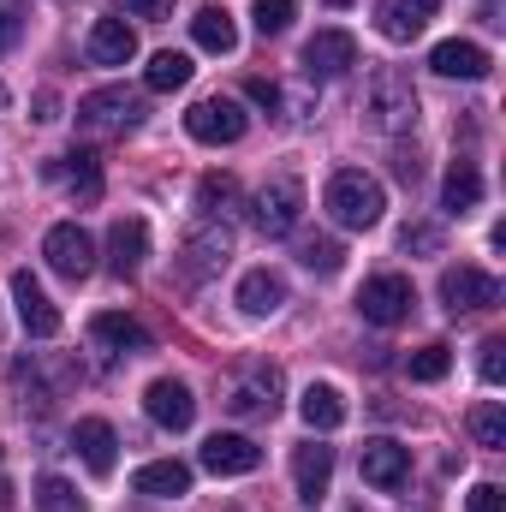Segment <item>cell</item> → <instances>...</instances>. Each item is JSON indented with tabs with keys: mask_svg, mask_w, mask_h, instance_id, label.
I'll use <instances>...</instances> for the list:
<instances>
[{
	"mask_svg": "<svg viewBox=\"0 0 506 512\" xmlns=\"http://www.w3.org/2000/svg\"><path fill=\"white\" fill-rule=\"evenodd\" d=\"M251 102H262V108H280V90H274L268 78H251Z\"/></svg>",
	"mask_w": 506,
	"mask_h": 512,
	"instance_id": "40",
	"label": "cell"
},
{
	"mask_svg": "<svg viewBox=\"0 0 506 512\" xmlns=\"http://www.w3.org/2000/svg\"><path fill=\"white\" fill-rule=\"evenodd\" d=\"M441 12V0H381L376 6V24L387 42H417L429 30V18Z\"/></svg>",
	"mask_w": 506,
	"mask_h": 512,
	"instance_id": "15",
	"label": "cell"
},
{
	"mask_svg": "<svg viewBox=\"0 0 506 512\" xmlns=\"http://www.w3.org/2000/svg\"><path fill=\"white\" fill-rule=\"evenodd\" d=\"M18 30H24V24H18V18H12V12H6V6H0V54H6V48H12V42H18Z\"/></svg>",
	"mask_w": 506,
	"mask_h": 512,
	"instance_id": "41",
	"label": "cell"
},
{
	"mask_svg": "<svg viewBox=\"0 0 506 512\" xmlns=\"http://www.w3.org/2000/svg\"><path fill=\"white\" fill-rule=\"evenodd\" d=\"M227 256H233V233H227V221H209V215H203V227L185 239V262H191V274H215Z\"/></svg>",
	"mask_w": 506,
	"mask_h": 512,
	"instance_id": "22",
	"label": "cell"
},
{
	"mask_svg": "<svg viewBox=\"0 0 506 512\" xmlns=\"http://www.w3.org/2000/svg\"><path fill=\"white\" fill-rule=\"evenodd\" d=\"M429 66L441 72V78H465V84H477V78H489V48H477V42H435V54H429Z\"/></svg>",
	"mask_w": 506,
	"mask_h": 512,
	"instance_id": "21",
	"label": "cell"
},
{
	"mask_svg": "<svg viewBox=\"0 0 506 512\" xmlns=\"http://www.w3.org/2000/svg\"><path fill=\"white\" fill-rule=\"evenodd\" d=\"M441 304H447L453 316H465V310H495V304H501V280L483 274V268H471V262H459V268L441 274Z\"/></svg>",
	"mask_w": 506,
	"mask_h": 512,
	"instance_id": "9",
	"label": "cell"
},
{
	"mask_svg": "<svg viewBox=\"0 0 506 512\" xmlns=\"http://www.w3.org/2000/svg\"><path fill=\"white\" fill-rule=\"evenodd\" d=\"M36 507L42 512H90L84 507V495H78L66 477H42V483H36Z\"/></svg>",
	"mask_w": 506,
	"mask_h": 512,
	"instance_id": "33",
	"label": "cell"
},
{
	"mask_svg": "<svg viewBox=\"0 0 506 512\" xmlns=\"http://www.w3.org/2000/svg\"><path fill=\"white\" fill-rule=\"evenodd\" d=\"M251 221H256L262 239H286V233H298V221H304V185H298L292 173L268 179V185L251 197Z\"/></svg>",
	"mask_w": 506,
	"mask_h": 512,
	"instance_id": "4",
	"label": "cell"
},
{
	"mask_svg": "<svg viewBox=\"0 0 506 512\" xmlns=\"http://www.w3.org/2000/svg\"><path fill=\"white\" fill-rule=\"evenodd\" d=\"M0 102H6V90H0Z\"/></svg>",
	"mask_w": 506,
	"mask_h": 512,
	"instance_id": "46",
	"label": "cell"
},
{
	"mask_svg": "<svg viewBox=\"0 0 506 512\" xmlns=\"http://www.w3.org/2000/svg\"><path fill=\"white\" fill-rule=\"evenodd\" d=\"M441 227H429V221H411L405 233H399V251H411V256H441Z\"/></svg>",
	"mask_w": 506,
	"mask_h": 512,
	"instance_id": "36",
	"label": "cell"
},
{
	"mask_svg": "<svg viewBox=\"0 0 506 512\" xmlns=\"http://www.w3.org/2000/svg\"><path fill=\"white\" fill-rule=\"evenodd\" d=\"M12 304H18V322H24L30 340H54V334H60V310H54V298L42 292V280H36L30 268L12 274Z\"/></svg>",
	"mask_w": 506,
	"mask_h": 512,
	"instance_id": "10",
	"label": "cell"
},
{
	"mask_svg": "<svg viewBox=\"0 0 506 512\" xmlns=\"http://www.w3.org/2000/svg\"><path fill=\"white\" fill-rule=\"evenodd\" d=\"M251 24L262 36H280L292 24V0H251Z\"/></svg>",
	"mask_w": 506,
	"mask_h": 512,
	"instance_id": "35",
	"label": "cell"
},
{
	"mask_svg": "<svg viewBox=\"0 0 506 512\" xmlns=\"http://www.w3.org/2000/svg\"><path fill=\"white\" fill-rule=\"evenodd\" d=\"M417 84L399 72V66H381L376 78H370V90H364V114H370V126L381 137H399V131L417 126Z\"/></svg>",
	"mask_w": 506,
	"mask_h": 512,
	"instance_id": "3",
	"label": "cell"
},
{
	"mask_svg": "<svg viewBox=\"0 0 506 512\" xmlns=\"http://www.w3.org/2000/svg\"><path fill=\"white\" fill-rule=\"evenodd\" d=\"M191 54H173V48H161L149 66H143V90H155V96H167V90H185L191 84Z\"/></svg>",
	"mask_w": 506,
	"mask_h": 512,
	"instance_id": "29",
	"label": "cell"
},
{
	"mask_svg": "<svg viewBox=\"0 0 506 512\" xmlns=\"http://www.w3.org/2000/svg\"><path fill=\"white\" fill-rule=\"evenodd\" d=\"M411 304H417V292H411L405 274H376V280H364V292H358V310H364V322H376V328H399V322L411 316Z\"/></svg>",
	"mask_w": 506,
	"mask_h": 512,
	"instance_id": "8",
	"label": "cell"
},
{
	"mask_svg": "<svg viewBox=\"0 0 506 512\" xmlns=\"http://www.w3.org/2000/svg\"><path fill=\"white\" fill-rule=\"evenodd\" d=\"M471 512H506L501 483H477V489H471Z\"/></svg>",
	"mask_w": 506,
	"mask_h": 512,
	"instance_id": "38",
	"label": "cell"
},
{
	"mask_svg": "<svg viewBox=\"0 0 506 512\" xmlns=\"http://www.w3.org/2000/svg\"><path fill=\"white\" fill-rule=\"evenodd\" d=\"M477 203H483V173H477V161H453L447 179H441V209H447V215H471Z\"/></svg>",
	"mask_w": 506,
	"mask_h": 512,
	"instance_id": "25",
	"label": "cell"
},
{
	"mask_svg": "<svg viewBox=\"0 0 506 512\" xmlns=\"http://www.w3.org/2000/svg\"><path fill=\"white\" fill-rule=\"evenodd\" d=\"M280 399H286V376H280V364H268V358H251V364H239L227 387H221V405L239 417V423H268V417H280Z\"/></svg>",
	"mask_w": 506,
	"mask_h": 512,
	"instance_id": "1",
	"label": "cell"
},
{
	"mask_svg": "<svg viewBox=\"0 0 506 512\" xmlns=\"http://www.w3.org/2000/svg\"><path fill=\"white\" fill-rule=\"evenodd\" d=\"M298 262H304L310 274H340L346 251H340V239H328V233H304V239H298Z\"/></svg>",
	"mask_w": 506,
	"mask_h": 512,
	"instance_id": "31",
	"label": "cell"
},
{
	"mask_svg": "<svg viewBox=\"0 0 506 512\" xmlns=\"http://www.w3.org/2000/svg\"><path fill=\"white\" fill-rule=\"evenodd\" d=\"M42 256H48V268H54L60 280H90V268H96V239H90L78 221H60V227H48Z\"/></svg>",
	"mask_w": 506,
	"mask_h": 512,
	"instance_id": "7",
	"label": "cell"
},
{
	"mask_svg": "<svg viewBox=\"0 0 506 512\" xmlns=\"http://www.w3.org/2000/svg\"><path fill=\"white\" fill-rule=\"evenodd\" d=\"M280 304H286V274L251 268V274L239 280V310H245V316H274Z\"/></svg>",
	"mask_w": 506,
	"mask_h": 512,
	"instance_id": "24",
	"label": "cell"
},
{
	"mask_svg": "<svg viewBox=\"0 0 506 512\" xmlns=\"http://www.w3.org/2000/svg\"><path fill=\"white\" fill-rule=\"evenodd\" d=\"M298 417H304V423H310L316 435L340 429V423H346V399H340V387L310 382V387H304V399H298Z\"/></svg>",
	"mask_w": 506,
	"mask_h": 512,
	"instance_id": "27",
	"label": "cell"
},
{
	"mask_svg": "<svg viewBox=\"0 0 506 512\" xmlns=\"http://www.w3.org/2000/svg\"><path fill=\"white\" fill-rule=\"evenodd\" d=\"M12 507V483H0V512Z\"/></svg>",
	"mask_w": 506,
	"mask_h": 512,
	"instance_id": "44",
	"label": "cell"
},
{
	"mask_svg": "<svg viewBox=\"0 0 506 512\" xmlns=\"http://www.w3.org/2000/svg\"><path fill=\"white\" fill-rule=\"evenodd\" d=\"M131 489L149 495V501H179V495H191V465H179V459H149V465H137Z\"/></svg>",
	"mask_w": 506,
	"mask_h": 512,
	"instance_id": "19",
	"label": "cell"
},
{
	"mask_svg": "<svg viewBox=\"0 0 506 512\" xmlns=\"http://www.w3.org/2000/svg\"><path fill=\"white\" fill-rule=\"evenodd\" d=\"M48 179H60L78 203H96L102 197V161L90 149H72V155H54L48 161Z\"/></svg>",
	"mask_w": 506,
	"mask_h": 512,
	"instance_id": "17",
	"label": "cell"
},
{
	"mask_svg": "<svg viewBox=\"0 0 506 512\" xmlns=\"http://www.w3.org/2000/svg\"><path fill=\"white\" fill-rule=\"evenodd\" d=\"M405 370H411V382H441L447 370H453V352L435 340V346H423V352H411L405 358Z\"/></svg>",
	"mask_w": 506,
	"mask_h": 512,
	"instance_id": "34",
	"label": "cell"
},
{
	"mask_svg": "<svg viewBox=\"0 0 506 512\" xmlns=\"http://www.w3.org/2000/svg\"><path fill=\"white\" fill-rule=\"evenodd\" d=\"M197 209H203L209 221H227V215L239 209V185H233V173H203V179H197Z\"/></svg>",
	"mask_w": 506,
	"mask_h": 512,
	"instance_id": "30",
	"label": "cell"
},
{
	"mask_svg": "<svg viewBox=\"0 0 506 512\" xmlns=\"http://www.w3.org/2000/svg\"><path fill=\"white\" fill-rule=\"evenodd\" d=\"M131 18H167L173 12V0H126Z\"/></svg>",
	"mask_w": 506,
	"mask_h": 512,
	"instance_id": "39",
	"label": "cell"
},
{
	"mask_svg": "<svg viewBox=\"0 0 506 512\" xmlns=\"http://www.w3.org/2000/svg\"><path fill=\"white\" fill-rule=\"evenodd\" d=\"M143 411H149V423H161V429H191V417H197V399H191V387L173 382V376H161V382H149L143 393Z\"/></svg>",
	"mask_w": 506,
	"mask_h": 512,
	"instance_id": "13",
	"label": "cell"
},
{
	"mask_svg": "<svg viewBox=\"0 0 506 512\" xmlns=\"http://www.w3.org/2000/svg\"><path fill=\"white\" fill-rule=\"evenodd\" d=\"M251 126V114L233 102V96H203L191 114H185V131L197 137V143H209V149H221V143H239Z\"/></svg>",
	"mask_w": 506,
	"mask_h": 512,
	"instance_id": "6",
	"label": "cell"
},
{
	"mask_svg": "<svg viewBox=\"0 0 506 512\" xmlns=\"http://www.w3.org/2000/svg\"><path fill=\"white\" fill-rule=\"evenodd\" d=\"M256 465H262V447L251 435H209L203 441V471H215V477H251Z\"/></svg>",
	"mask_w": 506,
	"mask_h": 512,
	"instance_id": "14",
	"label": "cell"
},
{
	"mask_svg": "<svg viewBox=\"0 0 506 512\" xmlns=\"http://www.w3.org/2000/svg\"><path fill=\"white\" fill-rule=\"evenodd\" d=\"M328 6H352V0H328Z\"/></svg>",
	"mask_w": 506,
	"mask_h": 512,
	"instance_id": "45",
	"label": "cell"
},
{
	"mask_svg": "<svg viewBox=\"0 0 506 512\" xmlns=\"http://www.w3.org/2000/svg\"><path fill=\"white\" fill-rule=\"evenodd\" d=\"M477 370H483V382H489V387L506 382V340H483V358H477Z\"/></svg>",
	"mask_w": 506,
	"mask_h": 512,
	"instance_id": "37",
	"label": "cell"
},
{
	"mask_svg": "<svg viewBox=\"0 0 506 512\" xmlns=\"http://www.w3.org/2000/svg\"><path fill=\"white\" fill-rule=\"evenodd\" d=\"M191 36H197L203 54H233V48H239V24H233L227 6H203V12L191 18Z\"/></svg>",
	"mask_w": 506,
	"mask_h": 512,
	"instance_id": "28",
	"label": "cell"
},
{
	"mask_svg": "<svg viewBox=\"0 0 506 512\" xmlns=\"http://www.w3.org/2000/svg\"><path fill=\"white\" fill-rule=\"evenodd\" d=\"M78 126L90 131H137L143 126V96L126 84H108V90H90L78 102Z\"/></svg>",
	"mask_w": 506,
	"mask_h": 512,
	"instance_id": "5",
	"label": "cell"
},
{
	"mask_svg": "<svg viewBox=\"0 0 506 512\" xmlns=\"http://www.w3.org/2000/svg\"><path fill=\"white\" fill-rule=\"evenodd\" d=\"M36 120H42V126L60 120V102H54V96H36Z\"/></svg>",
	"mask_w": 506,
	"mask_h": 512,
	"instance_id": "42",
	"label": "cell"
},
{
	"mask_svg": "<svg viewBox=\"0 0 506 512\" xmlns=\"http://www.w3.org/2000/svg\"><path fill=\"white\" fill-rule=\"evenodd\" d=\"M483 24H489V30H501L506 18H501V0H483Z\"/></svg>",
	"mask_w": 506,
	"mask_h": 512,
	"instance_id": "43",
	"label": "cell"
},
{
	"mask_svg": "<svg viewBox=\"0 0 506 512\" xmlns=\"http://www.w3.org/2000/svg\"><path fill=\"white\" fill-rule=\"evenodd\" d=\"M471 441L489 447V453H501L506 447V411L495 405V399H483V405L471 411Z\"/></svg>",
	"mask_w": 506,
	"mask_h": 512,
	"instance_id": "32",
	"label": "cell"
},
{
	"mask_svg": "<svg viewBox=\"0 0 506 512\" xmlns=\"http://www.w3.org/2000/svg\"><path fill=\"white\" fill-rule=\"evenodd\" d=\"M233 512H239V507H233Z\"/></svg>",
	"mask_w": 506,
	"mask_h": 512,
	"instance_id": "47",
	"label": "cell"
},
{
	"mask_svg": "<svg viewBox=\"0 0 506 512\" xmlns=\"http://www.w3.org/2000/svg\"><path fill=\"white\" fill-rule=\"evenodd\" d=\"M352 66H358V42L346 30H316L304 42V72L310 78H346Z\"/></svg>",
	"mask_w": 506,
	"mask_h": 512,
	"instance_id": "11",
	"label": "cell"
},
{
	"mask_svg": "<svg viewBox=\"0 0 506 512\" xmlns=\"http://www.w3.org/2000/svg\"><path fill=\"white\" fill-rule=\"evenodd\" d=\"M358 471H364V483H370V489L393 495V489H405V483H411V453H405L399 441H364Z\"/></svg>",
	"mask_w": 506,
	"mask_h": 512,
	"instance_id": "12",
	"label": "cell"
},
{
	"mask_svg": "<svg viewBox=\"0 0 506 512\" xmlns=\"http://www.w3.org/2000/svg\"><path fill=\"white\" fill-rule=\"evenodd\" d=\"M72 447L84 453V465H90L96 477H108V471H114V459H120V435H114V423H102V417H78Z\"/></svg>",
	"mask_w": 506,
	"mask_h": 512,
	"instance_id": "18",
	"label": "cell"
},
{
	"mask_svg": "<svg viewBox=\"0 0 506 512\" xmlns=\"http://www.w3.org/2000/svg\"><path fill=\"white\" fill-rule=\"evenodd\" d=\"M143 256H149V227H143L137 215L114 221V233H108V268L126 280V274H137V268H143Z\"/></svg>",
	"mask_w": 506,
	"mask_h": 512,
	"instance_id": "23",
	"label": "cell"
},
{
	"mask_svg": "<svg viewBox=\"0 0 506 512\" xmlns=\"http://www.w3.org/2000/svg\"><path fill=\"white\" fill-rule=\"evenodd\" d=\"M90 60L96 66H131L137 60V30H131L126 18H96V30H90Z\"/></svg>",
	"mask_w": 506,
	"mask_h": 512,
	"instance_id": "20",
	"label": "cell"
},
{
	"mask_svg": "<svg viewBox=\"0 0 506 512\" xmlns=\"http://www.w3.org/2000/svg\"><path fill=\"white\" fill-rule=\"evenodd\" d=\"M328 477H334V447L304 441V447L292 453V483H298V501H304V507H316V501L328 495Z\"/></svg>",
	"mask_w": 506,
	"mask_h": 512,
	"instance_id": "16",
	"label": "cell"
},
{
	"mask_svg": "<svg viewBox=\"0 0 506 512\" xmlns=\"http://www.w3.org/2000/svg\"><path fill=\"white\" fill-rule=\"evenodd\" d=\"M90 340H96V346H114V352H149V328L131 322V316H120V310L90 316Z\"/></svg>",
	"mask_w": 506,
	"mask_h": 512,
	"instance_id": "26",
	"label": "cell"
},
{
	"mask_svg": "<svg viewBox=\"0 0 506 512\" xmlns=\"http://www.w3.org/2000/svg\"><path fill=\"white\" fill-rule=\"evenodd\" d=\"M322 209L334 215V227H346V233H370L381 215H387V191H381V179H370L364 167H346V173L328 179Z\"/></svg>",
	"mask_w": 506,
	"mask_h": 512,
	"instance_id": "2",
	"label": "cell"
}]
</instances>
